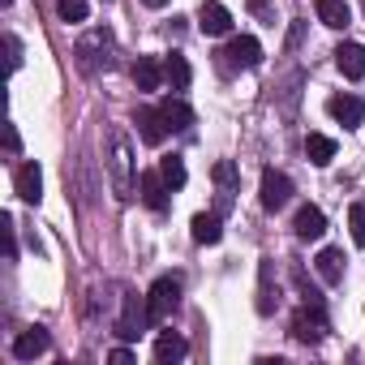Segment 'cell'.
Returning <instances> with one entry per match:
<instances>
[{"instance_id":"32","label":"cell","mask_w":365,"mask_h":365,"mask_svg":"<svg viewBox=\"0 0 365 365\" xmlns=\"http://www.w3.org/2000/svg\"><path fill=\"white\" fill-rule=\"evenodd\" d=\"M108 361H112V365H129V361H133V352H129V348H112V352H108Z\"/></svg>"},{"instance_id":"7","label":"cell","mask_w":365,"mask_h":365,"mask_svg":"<svg viewBox=\"0 0 365 365\" xmlns=\"http://www.w3.org/2000/svg\"><path fill=\"white\" fill-rule=\"evenodd\" d=\"M288 202H292V180H288L284 172L267 168V172H262V207H267V211H284Z\"/></svg>"},{"instance_id":"27","label":"cell","mask_w":365,"mask_h":365,"mask_svg":"<svg viewBox=\"0 0 365 365\" xmlns=\"http://www.w3.org/2000/svg\"><path fill=\"white\" fill-rule=\"evenodd\" d=\"M56 14H61V22H86V0H56Z\"/></svg>"},{"instance_id":"10","label":"cell","mask_w":365,"mask_h":365,"mask_svg":"<svg viewBox=\"0 0 365 365\" xmlns=\"http://www.w3.org/2000/svg\"><path fill=\"white\" fill-rule=\"evenodd\" d=\"M168 185H163V176L159 172H138V198L150 207V211H163L168 207Z\"/></svg>"},{"instance_id":"15","label":"cell","mask_w":365,"mask_h":365,"mask_svg":"<svg viewBox=\"0 0 365 365\" xmlns=\"http://www.w3.org/2000/svg\"><path fill=\"white\" fill-rule=\"evenodd\" d=\"M292 228H297V237H301V241H318V237L327 232V215H322L318 207H301V211H297V220H292Z\"/></svg>"},{"instance_id":"19","label":"cell","mask_w":365,"mask_h":365,"mask_svg":"<svg viewBox=\"0 0 365 365\" xmlns=\"http://www.w3.org/2000/svg\"><path fill=\"white\" fill-rule=\"evenodd\" d=\"M133 82H138V91H159V82H163V65H159L155 56H138V65H133Z\"/></svg>"},{"instance_id":"22","label":"cell","mask_w":365,"mask_h":365,"mask_svg":"<svg viewBox=\"0 0 365 365\" xmlns=\"http://www.w3.org/2000/svg\"><path fill=\"white\" fill-rule=\"evenodd\" d=\"M305 155H309V163L327 168V163L335 159V138H327V133H309V138H305Z\"/></svg>"},{"instance_id":"20","label":"cell","mask_w":365,"mask_h":365,"mask_svg":"<svg viewBox=\"0 0 365 365\" xmlns=\"http://www.w3.org/2000/svg\"><path fill=\"white\" fill-rule=\"evenodd\" d=\"M159 112H163L168 129H190V125H194V108H190L185 99H163Z\"/></svg>"},{"instance_id":"24","label":"cell","mask_w":365,"mask_h":365,"mask_svg":"<svg viewBox=\"0 0 365 365\" xmlns=\"http://www.w3.org/2000/svg\"><path fill=\"white\" fill-rule=\"evenodd\" d=\"M220 237H224L220 215H194V241L198 245H220Z\"/></svg>"},{"instance_id":"21","label":"cell","mask_w":365,"mask_h":365,"mask_svg":"<svg viewBox=\"0 0 365 365\" xmlns=\"http://www.w3.org/2000/svg\"><path fill=\"white\" fill-rule=\"evenodd\" d=\"M314 9H318V22L331 26V31H344L348 26V5L344 0H314Z\"/></svg>"},{"instance_id":"31","label":"cell","mask_w":365,"mask_h":365,"mask_svg":"<svg viewBox=\"0 0 365 365\" xmlns=\"http://www.w3.org/2000/svg\"><path fill=\"white\" fill-rule=\"evenodd\" d=\"M250 9H254L258 18H267V26H275V14H271V5H267V0H250Z\"/></svg>"},{"instance_id":"12","label":"cell","mask_w":365,"mask_h":365,"mask_svg":"<svg viewBox=\"0 0 365 365\" xmlns=\"http://www.w3.org/2000/svg\"><path fill=\"white\" fill-rule=\"evenodd\" d=\"M138 133H142L146 146H159V142L168 138V120H163V112H159V108H138Z\"/></svg>"},{"instance_id":"30","label":"cell","mask_w":365,"mask_h":365,"mask_svg":"<svg viewBox=\"0 0 365 365\" xmlns=\"http://www.w3.org/2000/svg\"><path fill=\"white\" fill-rule=\"evenodd\" d=\"M5 150H9V155H18V150H22V138H18V129H14V120L5 125Z\"/></svg>"},{"instance_id":"35","label":"cell","mask_w":365,"mask_h":365,"mask_svg":"<svg viewBox=\"0 0 365 365\" xmlns=\"http://www.w3.org/2000/svg\"><path fill=\"white\" fill-rule=\"evenodd\" d=\"M361 5H365V0H361Z\"/></svg>"},{"instance_id":"23","label":"cell","mask_w":365,"mask_h":365,"mask_svg":"<svg viewBox=\"0 0 365 365\" xmlns=\"http://www.w3.org/2000/svg\"><path fill=\"white\" fill-rule=\"evenodd\" d=\"M279 305V288H271V262L258 267V314H275Z\"/></svg>"},{"instance_id":"14","label":"cell","mask_w":365,"mask_h":365,"mask_svg":"<svg viewBox=\"0 0 365 365\" xmlns=\"http://www.w3.org/2000/svg\"><path fill=\"white\" fill-rule=\"evenodd\" d=\"M185 352H190V344H185V335H176V331H163V335L155 339V361H159V365L185 361Z\"/></svg>"},{"instance_id":"25","label":"cell","mask_w":365,"mask_h":365,"mask_svg":"<svg viewBox=\"0 0 365 365\" xmlns=\"http://www.w3.org/2000/svg\"><path fill=\"white\" fill-rule=\"evenodd\" d=\"M163 78L172 82V91H185V86H190V61L172 52V56L163 61Z\"/></svg>"},{"instance_id":"3","label":"cell","mask_w":365,"mask_h":365,"mask_svg":"<svg viewBox=\"0 0 365 365\" xmlns=\"http://www.w3.org/2000/svg\"><path fill=\"white\" fill-rule=\"evenodd\" d=\"M327 331H331V327H327L322 301H309V305L297 309V318H292V339H301V344H322Z\"/></svg>"},{"instance_id":"6","label":"cell","mask_w":365,"mask_h":365,"mask_svg":"<svg viewBox=\"0 0 365 365\" xmlns=\"http://www.w3.org/2000/svg\"><path fill=\"white\" fill-rule=\"evenodd\" d=\"M14 190H18V198H22V202L39 207V198H43V168H39L35 159L18 163V172H14Z\"/></svg>"},{"instance_id":"28","label":"cell","mask_w":365,"mask_h":365,"mask_svg":"<svg viewBox=\"0 0 365 365\" xmlns=\"http://www.w3.org/2000/svg\"><path fill=\"white\" fill-rule=\"evenodd\" d=\"M348 228H352V241L365 245V202H352V211H348Z\"/></svg>"},{"instance_id":"8","label":"cell","mask_w":365,"mask_h":365,"mask_svg":"<svg viewBox=\"0 0 365 365\" xmlns=\"http://www.w3.org/2000/svg\"><path fill=\"white\" fill-rule=\"evenodd\" d=\"M224 56H228V65H237V69H258V65H262V43H258L254 35H237Z\"/></svg>"},{"instance_id":"4","label":"cell","mask_w":365,"mask_h":365,"mask_svg":"<svg viewBox=\"0 0 365 365\" xmlns=\"http://www.w3.org/2000/svg\"><path fill=\"white\" fill-rule=\"evenodd\" d=\"M146 327H150V309H146V297H125V309H120V318H116V335L120 339H142L146 335Z\"/></svg>"},{"instance_id":"2","label":"cell","mask_w":365,"mask_h":365,"mask_svg":"<svg viewBox=\"0 0 365 365\" xmlns=\"http://www.w3.org/2000/svg\"><path fill=\"white\" fill-rule=\"evenodd\" d=\"M176 305H180V279H176V275H163V279H155V284H150V292H146L150 322H163V318H172V314H176Z\"/></svg>"},{"instance_id":"29","label":"cell","mask_w":365,"mask_h":365,"mask_svg":"<svg viewBox=\"0 0 365 365\" xmlns=\"http://www.w3.org/2000/svg\"><path fill=\"white\" fill-rule=\"evenodd\" d=\"M5 52H9V69L18 73L22 69V39L18 35H5Z\"/></svg>"},{"instance_id":"1","label":"cell","mask_w":365,"mask_h":365,"mask_svg":"<svg viewBox=\"0 0 365 365\" xmlns=\"http://www.w3.org/2000/svg\"><path fill=\"white\" fill-rule=\"evenodd\" d=\"M73 65H78L86 78L112 73V69H116V39H112V31H103V26L86 31V35L78 39V48H73Z\"/></svg>"},{"instance_id":"33","label":"cell","mask_w":365,"mask_h":365,"mask_svg":"<svg viewBox=\"0 0 365 365\" xmlns=\"http://www.w3.org/2000/svg\"><path fill=\"white\" fill-rule=\"evenodd\" d=\"M142 5H146V9H163V5H168V0H142Z\"/></svg>"},{"instance_id":"16","label":"cell","mask_w":365,"mask_h":365,"mask_svg":"<svg viewBox=\"0 0 365 365\" xmlns=\"http://www.w3.org/2000/svg\"><path fill=\"white\" fill-rule=\"evenodd\" d=\"M335 65L344 78H365V48L361 43H339L335 48Z\"/></svg>"},{"instance_id":"18","label":"cell","mask_w":365,"mask_h":365,"mask_svg":"<svg viewBox=\"0 0 365 365\" xmlns=\"http://www.w3.org/2000/svg\"><path fill=\"white\" fill-rule=\"evenodd\" d=\"M314 267H318V279L322 284H339L344 279V254L339 250H318V258H314Z\"/></svg>"},{"instance_id":"11","label":"cell","mask_w":365,"mask_h":365,"mask_svg":"<svg viewBox=\"0 0 365 365\" xmlns=\"http://www.w3.org/2000/svg\"><path fill=\"white\" fill-rule=\"evenodd\" d=\"M198 31L202 35H228L232 31V14L220 5V0H207V5L198 9Z\"/></svg>"},{"instance_id":"17","label":"cell","mask_w":365,"mask_h":365,"mask_svg":"<svg viewBox=\"0 0 365 365\" xmlns=\"http://www.w3.org/2000/svg\"><path fill=\"white\" fill-rule=\"evenodd\" d=\"M211 176H215V185H220V211H228V202H232V194H237V163H232V159H220V163L211 168Z\"/></svg>"},{"instance_id":"9","label":"cell","mask_w":365,"mask_h":365,"mask_svg":"<svg viewBox=\"0 0 365 365\" xmlns=\"http://www.w3.org/2000/svg\"><path fill=\"white\" fill-rule=\"evenodd\" d=\"M327 112H331L339 125L356 129V125L365 120V99H361V95H331V99H327Z\"/></svg>"},{"instance_id":"34","label":"cell","mask_w":365,"mask_h":365,"mask_svg":"<svg viewBox=\"0 0 365 365\" xmlns=\"http://www.w3.org/2000/svg\"><path fill=\"white\" fill-rule=\"evenodd\" d=\"M0 5H9V0H0Z\"/></svg>"},{"instance_id":"5","label":"cell","mask_w":365,"mask_h":365,"mask_svg":"<svg viewBox=\"0 0 365 365\" xmlns=\"http://www.w3.org/2000/svg\"><path fill=\"white\" fill-rule=\"evenodd\" d=\"M112 185L120 198H129V190H133V150H129L125 133L112 138Z\"/></svg>"},{"instance_id":"13","label":"cell","mask_w":365,"mask_h":365,"mask_svg":"<svg viewBox=\"0 0 365 365\" xmlns=\"http://www.w3.org/2000/svg\"><path fill=\"white\" fill-rule=\"evenodd\" d=\"M48 344H52V335H48L43 327L22 331V335L14 339V356H18V361H35V356H43V352H48Z\"/></svg>"},{"instance_id":"26","label":"cell","mask_w":365,"mask_h":365,"mask_svg":"<svg viewBox=\"0 0 365 365\" xmlns=\"http://www.w3.org/2000/svg\"><path fill=\"white\" fill-rule=\"evenodd\" d=\"M159 176H163V185L176 194L180 185H185V163H180L176 155H168V159H159Z\"/></svg>"}]
</instances>
